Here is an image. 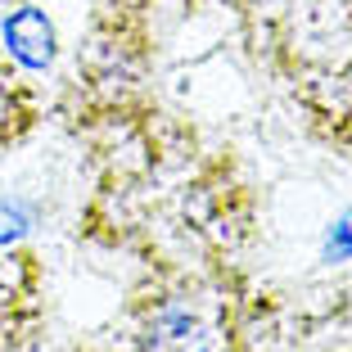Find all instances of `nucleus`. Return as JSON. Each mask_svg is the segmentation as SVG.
<instances>
[{"instance_id":"2","label":"nucleus","mask_w":352,"mask_h":352,"mask_svg":"<svg viewBox=\"0 0 352 352\" xmlns=\"http://www.w3.org/2000/svg\"><path fill=\"white\" fill-rule=\"evenodd\" d=\"M5 45L19 54L28 68H45L54 54V28L36 10H14L5 19Z\"/></svg>"},{"instance_id":"1","label":"nucleus","mask_w":352,"mask_h":352,"mask_svg":"<svg viewBox=\"0 0 352 352\" xmlns=\"http://www.w3.org/2000/svg\"><path fill=\"white\" fill-rule=\"evenodd\" d=\"M149 352H212V334L190 311H158L145 330Z\"/></svg>"}]
</instances>
